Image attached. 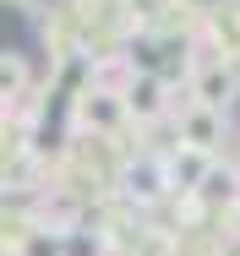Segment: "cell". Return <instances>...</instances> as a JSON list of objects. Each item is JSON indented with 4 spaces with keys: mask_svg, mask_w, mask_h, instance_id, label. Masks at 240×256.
<instances>
[{
    "mask_svg": "<svg viewBox=\"0 0 240 256\" xmlns=\"http://www.w3.org/2000/svg\"><path fill=\"white\" fill-rule=\"evenodd\" d=\"M169 131H175V148L202 153V158H224V148L235 142V136H229V114H218V109H207V104H191V98H180V93H175Z\"/></svg>",
    "mask_w": 240,
    "mask_h": 256,
    "instance_id": "6da1fadb",
    "label": "cell"
},
{
    "mask_svg": "<svg viewBox=\"0 0 240 256\" xmlns=\"http://www.w3.org/2000/svg\"><path fill=\"white\" fill-rule=\"evenodd\" d=\"M131 120H126V104L120 93H104V88H77L66 98V136H126Z\"/></svg>",
    "mask_w": 240,
    "mask_h": 256,
    "instance_id": "7a4b0ae2",
    "label": "cell"
},
{
    "mask_svg": "<svg viewBox=\"0 0 240 256\" xmlns=\"http://www.w3.org/2000/svg\"><path fill=\"white\" fill-rule=\"evenodd\" d=\"M175 82H164L158 71H137L131 82H126V120H131V131H153V126H169V114H175Z\"/></svg>",
    "mask_w": 240,
    "mask_h": 256,
    "instance_id": "3957f363",
    "label": "cell"
},
{
    "mask_svg": "<svg viewBox=\"0 0 240 256\" xmlns=\"http://www.w3.org/2000/svg\"><path fill=\"white\" fill-rule=\"evenodd\" d=\"M186 98H191V104H207V109H218V114H229V109L240 104V66H229V60H213V54H196V50H191Z\"/></svg>",
    "mask_w": 240,
    "mask_h": 256,
    "instance_id": "277c9868",
    "label": "cell"
},
{
    "mask_svg": "<svg viewBox=\"0 0 240 256\" xmlns=\"http://www.w3.org/2000/svg\"><path fill=\"white\" fill-rule=\"evenodd\" d=\"M33 98V60L22 50H0V109H17Z\"/></svg>",
    "mask_w": 240,
    "mask_h": 256,
    "instance_id": "5b68a950",
    "label": "cell"
},
{
    "mask_svg": "<svg viewBox=\"0 0 240 256\" xmlns=\"http://www.w3.org/2000/svg\"><path fill=\"white\" fill-rule=\"evenodd\" d=\"M11 6H17V11H28V16H44L55 0H11Z\"/></svg>",
    "mask_w": 240,
    "mask_h": 256,
    "instance_id": "8992f818",
    "label": "cell"
},
{
    "mask_svg": "<svg viewBox=\"0 0 240 256\" xmlns=\"http://www.w3.org/2000/svg\"><path fill=\"white\" fill-rule=\"evenodd\" d=\"M235 164H240V131H235Z\"/></svg>",
    "mask_w": 240,
    "mask_h": 256,
    "instance_id": "52a82bcc",
    "label": "cell"
},
{
    "mask_svg": "<svg viewBox=\"0 0 240 256\" xmlns=\"http://www.w3.org/2000/svg\"><path fill=\"white\" fill-rule=\"evenodd\" d=\"M0 256H11V251H6V246H0Z\"/></svg>",
    "mask_w": 240,
    "mask_h": 256,
    "instance_id": "ba28073f",
    "label": "cell"
}]
</instances>
